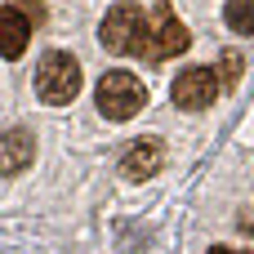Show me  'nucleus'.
Here are the masks:
<instances>
[{"instance_id":"7ed1b4c3","label":"nucleus","mask_w":254,"mask_h":254,"mask_svg":"<svg viewBox=\"0 0 254 254\" xmlns=\"http://www.w3.org/2000/svg\"><path fill=\"white\" fill-rule=\"evenodd\" d=\"M143 103H147V89L129 71H107L98 80V112L107 121H129V116L143 112Z\"/></svg>"},{"instance_id":"1a4fd4ad","label":"nucleus","mask_w":254,"mask_h":254,"mask_svg":"<svg viewBox=\"0 0 254 254\" xmlns=\"http://www.w3.org/2000/svg\"><path fill=\"white\" fill-rule=\"evenodd\" d=\"M241 67H246V58H241L237 49H223V71H219L223 85H237V80H241Z\"/></svg>"},{"instance_id":"0eeeda50","label":"nucleus","mask_w":254,"mask_h":254,"mask_svg":"<svg viewBox=\"0 0 254 254\" xmlns=\"http://www.w3.org/2000/svg\"><path fill=\"white\" fill-rule=\"evenodd\" d=\"M31 156H36V138H31L22 125H13V129L4 134V143H0V170H4V174H18V170L31 165Z\"/></svg>"},{"instance_id":"f257e3e1","label":"nucleus","mask_w":254,"mask_h":254,"mask_svg":"<svg viewBox=\"0 0 254 254\" xmlns=\"http://www.w3.org/2000/svg\"><path fill=\"white\" fill-rule=\"evenodd\" d=\"M98 40H103L107 54H134L143 63H165V58H174L192 45V31L179 22V13L165 0H156L147 13L134 0H121V4L107 9V18L98 27Z\"/></svg>"},{"instance_id":"f03ea898","label":"nucleus","mask_w":254,"mask_h":254,"mask_svg":"<svg viewBox=\"0 0 254 254\" xmlns=\"http://www.w3.org/2000/svg\"><path fill=\"white\" fill-rule=\"evenodd\" d=\"M36 94L49 103V107H63L80 94V63L63 49H49L36 67Z\"/></svg>"},{"instance_id":"423d86ee","label":"nucleus","mask_w":254,"mask_h":254,"mask_svg":"<svg viewBox=\"0 0 254 254\" xmlns=\"http://www.w3.org/2000/svg\"><path fill=\"white\" fill-rule=\"evenodd\" d=\"M161 143L156 138H143V143H134L125 156H121V174L129 179V183H143V179H152L156 170H161Z\"/></svg>"},{"instance_id":"39448f33","label":"nucleus","mask_w":254,"mask_h":254,"mask_svg":"<svg viewBox=\"0 0 254 254\" xmlns=\"http://www.w3.org/2000/svg\"><path fill=\"white\" fill-rule=\"evenodd\" d=\"M31 18L9 0L4 9H0V49H4V58H18L22 49H27V36H31Z\"/></svg>"},{"instance_id":"20e7f679","label":"nucleus","mask_w":254,"mask_h":254,"mask_svg":"<svg viewBox=\"0 0 254 254\" xmlns=\"http://www.w3.org/2000/svg\"><path fill=\"white\" fill-rule=\"evenodd\" d=\"M170 94H174V103L183 112H201V107H210L223 94V76L214 67H188V71H179V80L170 85Z\"/></svg>"},{"instance_id":"6e6552de","label":"nucleus","mask_w":254,"mask_h":254,"mask_svg":"<svg viewBox=\"0 0 254 254\" xmlns=\"http://www.w3.org/2000/svg\"><path fill=\"white\" fill-rule=\"evenodd\" d=\"M223 18H228V27H232V31L254 36V0H228Z\"/></svg>"},{"instance_id":"9d476101","label":"nucleus","mask_w":254,"mask_h":254,"mask_svg":"<svg viewBox=\"0 0 254 254\" xmlns=\"http://www.w3.org/2000/svg\"><path fill=\"white\" fill-rule=\"evenodd\" d=\"M210 254H232V250H223V246H219V250H210Z\"/></svg>"}]
</instances>
